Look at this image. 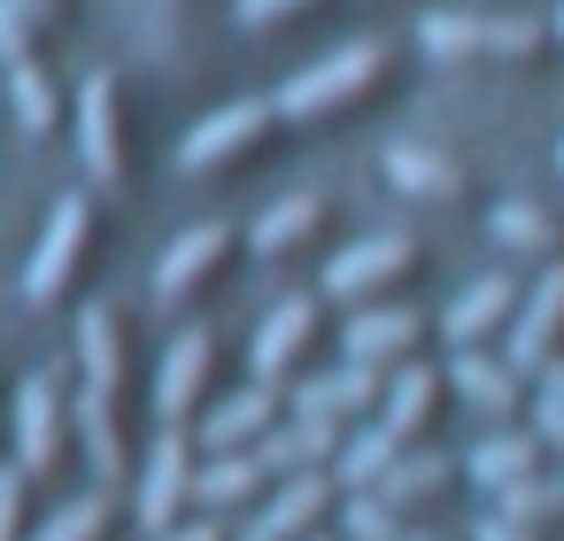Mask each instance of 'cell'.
I'll list each match as a JSON object with an SVG mask.
<instances>
[{"mask_svg":"<svg viewBox=\"0 0 564 541\" xmlns=\"http://www.w3.org/2000/svg\"><path fill=\"white\" fill-rule=\"evenodd\" d=\"M55 464H63V394H55V379L40 371V379H24V394H17V472L40 479V472H55Z\"/></svg>","mask_w":564,"mask_h":541,"instance_id":"obj_13","label":"cell"},{"mask_svg":"<svg viewBox=\"0 0 564 541\" xmlns=\"http://www.w3.org/2000/svg\"><path fill=\"white\" fill-rule=\"evenodd\" d=\"M448 479H456V464H448V456H433V448H402V456L379 472V487H371V495H379V502H394V510H417V502H433Z\"/></svg>","mask_w":564,"mask_h":541,"instance_id":"obj_24","label":"cell"},{"mask_svg":"<svg viewBox=\"0 0 564 541\" xmlns=\"http://www.w3.org/2000/svg\"><path fill=\"white\" fill-rule=\"evenodd\" d=\"M317 333H325V302H317V294H286V302L263 317L256 348H248L256 379H263V387H286V371L310 356V340H317Z\"/></svg>","mask_w":564,"mask_h":541,"instance_id":"obj_8","label":"cell"},{"mask_svg":"<svg viewBox=\"0 0 564 541\" xmlns=\"http://www.w3.org/2000/svg\"><path fill=\"white\" fill-rule=\"evenodd\" d=\"M86 248H94V194H63L55 217H47V232H40V248H32L24 294H32V302H55V294L78 279Z\"/></svg>","mask_w":564,"mask_h":541,"instance_id":"obj_3","label":"cell"},{"mask_svg":"<svg viewBox=\"0 0 564 541\" xmlns=\"http://www.w3.org/2000/svg\"><path fill=\"white\" fill-rule=\"evenodd\" d=\"M556 163H564V148H556Z\"/></svg>","mask_w":564,"mask_h":541,"instance_id":"obj_42","label":"cell"},{"mask_svg":"<svg viewBox=\"0 0 564 541\" xmlns=\"http://www.w3.org/2000/svg\"><path fill=\"white\" fill-rule=\"evenodd\" d=\"M340 541H402V510L379 502L371 487H348V502H340Z\"/></svg>","mask_w":564,"mask_h":541,"instance_id":"obj_32","label":"cell"},{"mask_svg":"<svg viewBox=\"0 0 564 541\" xmlns=\"http://www.w3.org/2000/svg\"><path fill=\"white\" fill-rule=\"evenodd\" d=\"M541 394H556V402H564V356H556V364H541Z\"/></svg>","mask_w":564,"mask_h":541,"instance_id":"obj_39","label":"cell"},{"mask_svg":"<svg viewBox=\"0 0 564 541\" xmlns=\"http://www.w3.org/2000/svg\"><path fill=\"white\" fill-rule=\"evenodd\" d=\"M302 9H317V0H240L232 17H240L248 32H271V24H286V17H302Z\"/></svg>","mask_w":564,"mask_h":541,"instance_id":"obj_34","label":"cell"},{"mask_svg":"<svg viewBox=\"0 0 564 541\" xmlns=\"http://www.w3.org/2000/svg\"><path fill=\"white\" fill-rule=\"evenodd\" d=\"M464 541H541L533 526H518V518H502V510H487V518H471V533Z\"/></svg>","mask_w":564,"mask_h":541,"instance_id":"obj_36","label":"cell"},{"mask_svg":"<svg viewBox=\"0 0 564 541\" xmlns=\"http://www.w3.org/2000/svg\"><path fill=\"white\" fill-rule=\"evenodd\" d=\"M410 263H417V240H410V232H371V240H356V248H340V256H333L325 294H333V302H348V310H364V302H371L379 286H394Z\"/></svg>","mask_w":564,"mask_h":541,"instance_id":"obj_4","label":"cell"},{"mask_svg":"<svg viewBox=\"0 0 564 541\" xmlns=\"http://www.w3.org/2000/svg\"><path fill=\"white\" fill-rule=\"evenodd\" d=\"M402 541H448V533H433V526H402Z\"/></svg>","mask_w":564,"mask_h":541,"instance_id":"obj_40","label":"cell"},{"mask_svg":"<svg viewBox=\"0 0 564 541\" xmlns=\"http://www.w3.org/2000/svg\"><path fill=\"white\" fill-rule=\"evenodd\" d=\"M441 394H448V379H441L433 364H402V371L387 379V394H379V425H387L394 441H417V433L433 425Z\"/></svg>","mask_w":564,"mask_h":541,"instance_id":"obj_20","label":"cell"},{"mask_svg":"<svg viewBox=\"0 0 564 541\" xmlns=\"http://www.w3.org/2000/svg\"><path fill=\"white\" fill-rule=\"evenodd\" d=\"M417 40H425V55H441V63H471V55H510V63H525V55L549 47V24H541V17H433Z\"/></svg>","mask_w":564,"mask_h":541,"instance_id":"obj_2","label":"cell"},{"mask_svg":"<svg viewBox=\"0 0 564 541\" xmlns=\"http://www.w3.org/2000/svg\"><path fill=\"white\" fill-rule=\"evenodd\" d=\"M310 541H325V533H310Z\"/></svg>","mask_w":564,"mask_h":541,"instance_id":"obj_43","label":"cell"},{"mask_svg":"<svg viewBox=\"0 0 564 541\" xmlns=\"http://www.w3.org/2000/svg\"><path fill=\"white\" fill-rule=\"evenodd\" d=\"M325 510H333V472H294L248 510L240 541H310Z\"/></svg>","mask_w":564,"mask_h":541,"instance_id":"obj_7","label":"cell"},{"mask_svg":"<svg viewBox=\"0 0 564 541\" xmlns=\"http://www.w3.org/2000/svg\"><path fill=\"white\" fill-rule=\"evenodd\" d=\"M402 448H410V441H394L379 418H371V425H356V433L340 441V456H333V487H379V472H387Z\"/></svg>","mask_w":564,"mask_h":541,"instance_id":"obj_28","label":"cell"},{"mask_svg":"<svg viewBox=\"0 0 564 541\" xmlns=\"http://www.w3.org/2000/svg\"><path fill=\"white\" fill-rule=\"evenodd\" d=\"M518 294H525V286H518L510 271H487L479 286H464V294L448 302V317H441V333H448L456 348H479L487 333H502V325L518 317Z\"/></svg>","mask_w":564,"mask_h":541,"instance_id":"obj_17","label":"cell"},{"mask_svg":"<svg viewBox=\"0 0 564 541\" xmlns=\"http://www.w3.org/2000/svg\"><path fill=\"white\" fill-rule=\"evenodd\" d=\"M502 333H510V371H541V364H556V340H564V256L518 294V317H510Z\"/></svg>","mask_w":564,"mask_h":541,"instance_id":"obj_6","label":"cell"},{"mask_svg":"<svg viewBox=\"0 0 564 541\" xmlns=\"http://www.w3.org/2000/svg\"><path fill=\"white\" fill-rule=\"evenodd\" d=\"M271 125H279V109H271V101H232V109H209V117L186 132V148H178V171H217V163L248 155V148H256Z\"/></svg>","mask_w":564,"mask_h":541,"instance_id":"obj_9","label":"cell"},{"mask_svg":"<svg viewBox=\"0 0 564 541\" xmlns=\"http://www.w3.org/2000/svg\"><path fill=\"white\" fill-rule=\"evenodd\" d=\"M225 256H232V225H194V232H178V240L163 248V263H155V302H186Z\"/></svg>","mask_w":564,"mask_h":541,"instance_id":"obj_16","label":"cell"},{"mask_svg":"<svg viewBox=\"0 0 564 541\" xmlns=\"http://www.w3.org/2000/svg\"><path fill=\"white\" fill-rule=\"evenodd\" d=\"M109 533V487H94V495H70L32 541H101Z\"/></svg>","mask_w":564,"mask_h":541,"instance_id":"obj_33","label":"cell"},{"mask_svg":"<svg viewBox=\"0 0 564 541\" xmlns=\"http://www.w3.org/2000/svg\"><path fill=\"white\" fill-rule=\"evenodd\" d=\"M78 364H86V387H101V394L124 387V325H117V310H101V302L78 310Z\"/></svg>","mask_w":564,"mask_h":541,"instance_id":"obj_23","label":"cell"},{"mask_svg":"<svg viewBox=\"0 0 564 541\" xmlns=\"http://www.w3.org/2000/svg\"><path fill=\"white\" fill-rule=\"evenodd\" d=\"M533 441L564 456V402H556V394H541V402H533Z\"/></svg>","mask_w":564,"mask_h":541,"instance_id":"obj_37","label":"cell"},{"mask_svg":"<svg viewBox=\"0 0 564 541\" xmlns=\"http://www.w3.org/2000/svg\"><path fill=\"white\" fill-rule=\"evenodd\" d=\"M9 94H17V117H24V132H55V125H63V94H55V78L40 71V55L9 63Z\"/></svg>","mask_w":564,"mask_h":541,"instance_id":"obj_30","label":"cell"},{"mask_svg":"<svg viewBox=\"0 0 564 541\" xmlns=\"http://www.w3.org/2000/svg\"><path fill=\"white\" fill-rule=\"evenodd\" d=\"M387 178L417 202H464V171L433 148H387Z\"/></svg>","mask_w":564,"mask_h":541,"instance_id":"obj_27","label":"cell"},{"mask_svg":"<svg viewBox=\"0 0 564 541\" xmlns=\"http://www.w3.org/2000/svg\"><path fill=\"white\" fill-rule=\"evenodd\" d=\"M155 541H225V526H217V518H178V526H163Z\"/></svg>","mask_w":564,"mask_h":541,"instance_id":"obj_38","label":"cell"},{"mask_svg":"<svg viewBox=\"0 0 564 541\" xmlns=\"http://www.w3.org/2000/svg\"><path fill=\"white\" fill-rule=\"evenodd\" d=\"M487 232L502 240V248H518V256H564V225L541 209V202H495L487 209Z\"/></svg>","mask_w":564,"mask_h":541,"instance_id":"obj_26","label":"cell"},{"mask_svg":"<svg viewBox=\"0 0 564 541\" xmlns=\"http://www.w3.org/2000/svg\"><path fill=\"white\" fill-rule=\"evenodd\" d=\"M417 333H425V317L417 310H402V302H364L348 325H340V340H348V364H371V371H387V364H402L410 348H417Z\"/></svg>","mask_w":564,"mask_h":541,"instance_id":"obj_14","label":"cell"},{"mask_svg":"<svg viewBox=\"0 0 564 541\" xmlns=\"http://www.w3.org/2000/svg\"><path fill=\"white\" fill-rule=\"evenodd\" d=\"M55 17H63V0H0V71L24 63L40 47V32H55Z\"/></svg>","mask_w":564,"mask_h":541,"instance_id":"obj_29","label":"cell"},{"mask_svg":"<svg viewBox=\"0 0 564 541\" xmlns=\"http://www.w3.org/2000/svg\"><path fill=\"white\" fill-rule=\"evenodd\" d=\"M317 225H325V202H317V194H286L279 209H263V217H256L248 248H256L263 263H279V256H294V248H302Z\"/></svg>","mask_w":564,"mask_h":541,"instance_id":"obj_25","label":"cell"},{"mask_svg":"<svg viewBox=\"0 0 564 541\" xmlns=\"http://www.w3.org/2000/svg\"><path fill=\"white\" fill-rule=\"evenodd\" d=\"M78 155L94 186H124V125H117V78H86L78 94Z\"/></svg>","mask_w":564,"mask_h":541,"instance_id":"obj_10","label":"cell"},{"mask_svg":"<svg viewBox=\"0 0 564 541\" xmlns=\"http://www.w3.org/2000/svg\"><path fill=\"white\" fill-rule=\"evenodd\" d=\"M186 502H194V433L163 425L155 448H148V472H140V526L163 533V526H178Z\"/></svg>","mask_w":564,"mask_h":541,"instance_id":"obj_5","label":"cell"},{"mask_svg":"<svg viewBox=\"0 0 564 541\" xmlns=\"http://www.w3.org/2000/svg\"><path fill=\"white\" fill-rule=\"evenodd\" d=\"M379 394H387V371H371V364H340V371H317V379H302V394H294V418H333V425H348V418L379 410Z\"/></svg>","mask_w":564,"mask_h":541,"instance_id":"obj_15","label":"cell"},{"mask_svg":"<svg viewBox=\"0 0 564 541\" xmlns=\"http://www.w3.org/2000/svg\"><path fill=\"white\" fill-rule=\"evenodd\" d=\"M209 364H217V340L194 333V325L163 348V371H155V418H163V425H186V418L202 410V394H209Z\"/></svg>","mask_w":564,"mask_h":541,"instance_id":"obj_11","label":"cell"},{"mask_svg":"<svg viewBox=\"0 0 564 541\" xmlns=\"http://www.w3.org/2000/svg\"><path fill=\"white\" fill-rule=\"evenodd\" d=\"M556 40H564V9H556Z\"/></svg>","mask_w":564,"mask_h":541,"instance_id":"obj_41","label":"cell"},{"mask_svg":"<svg viewBox=\"0 0 564 541\" xmlns=\"http://www.w3.org/2000/svg\"><path fill=\"white\" fill-rule=\"evenodd\" d=\"M279 425V387H240V394H225L217 410H202V425H194V448L202 456H232V448H256L263 433Z\"/></svg>","mask_w":564,"mask_h":541,"instance_id":"obj_12","label":"cell"},{"mask_svg":"<svg viewBox=\"0 0 564 541\" xmlns=\"http://www.w3.org/2000/svg\"><path fill=\"white\" fill-rule=\"evenodd\" d=\"M271 487V472L256 464V448H232V456H209L194 464V510L202 518H225V510H256Z\"/></svg>","mask_w":564,"mask_h":541,"instance_id":"obj_19","label":"cell"},{"mask_svg":"<svg viewBox=\"0 0 564 541\" xmlns=\"http://www.w3.org/2000/svg\"><path fill=\"white\" fill-rule=\"evenodd\" d=\"M70 418H78V441H86V464H94V479H101V487H117V479H124V433H117V394H101V387H78Z\"/></svg>","mask_w":564,"mask_h":541,"instance_id":"obj_22","label":"cell"},{"mask_svg":"<svg viewBox=\"0 0 564 541\" xmlns=\"http://www.w3.org/2000/svg\"><path fill=\"white\" fill-rule=\"evenodd\" d=\"M464 479H479L487 495L495 487H510V479H525V472H541V441L533 433H518V425H495V433H479L471 448H464V464H456Z\"/></svg>","mask_w":564,"mask_h":541,"instance_id":"obj_21","label":"cell"},{"mask_svg":"<svg viewBox=\"0 0 564 541\" xmlns=\"http://www.w3.org/2000/svg\"><path fill=\"white\" fill-rule=\"evenodd\" d=\"M387 71H394V47H387V40H356V47H333L325 63L294 71V78L271 94V109H279V125H317V117L364 101Z\"/></svg>","mask_w":564,"mask_h":541,"instance_id":"obj_1","label":"cell"},{"mask_svg":"<svg viewBox=\"0 0 564 541\" xmlns=\"http://www.w3.org/2000/svg\"><path fill=\"white\" fill-rule=\"evenodd\" d=\"M441 379H448L471 410H487L495 425L525 402V371H510V356H487V348H456V364H448Z\"/></svg>","mask_w":564,"mask_h":541,"instance_id":"obj_18","label":"cell"},{"mask_svg":"<svg viewBox=\"0 0 564 541\" xmlns=\"http://www.w3.org/2000/svg\"><path fill=\"white\" fill-rule=\"evenodd\" d=\"M17 533H24V472L0 464V541H17Z\"/></svg>","mask_w":564,"mask_h":541,"instance_id":"obj_35","label":"cell"},{"mask_svg":"<svg viewBox=\"0 0 564 541\" xmlns=\"http://www.w3.org/2000/svg\"><path fill=\"white\" fill-rule=\"evenodd\" d=\"M495 510L541 533L549 518H564V479H549V472H525V479H510V487H495Z\"/></svg>","mask_w":564,"mask_h":541,"instance_id":"obj_31","label":"cell"}]
</instances>
